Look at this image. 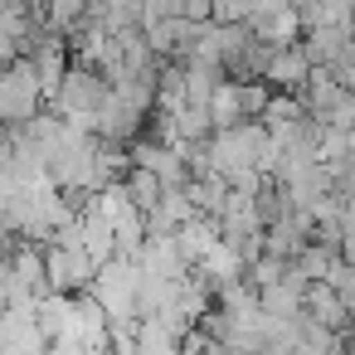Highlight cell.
<instances>
[{
	"mask_svg": "<svg viewBox=\"0 0 355 355\" xmlns=\"http://www.w3.org/2000/svg\"><path fill=\"white\" fill-rule=\"evenodd\" d=\"M268 127L263 122H243L234 132H214L209 137V171L229 175V180H243V175H258V156L268 146Z\"/></svg>",
	"mask_w": 355,
	"mask_h": 355,
	"instance_id": "obj_1",
	"label": "cell"
},
{
	"mask_svg": "<svg viewBox=\"0 0 355 355\" xmlns=\"http://www.w3.org/2000/svg\"><path fill=\"white\" fill-rule=\"evenodd\" d=\"M40 103H44V83L35 73L30 59H15L6 64V78H0V112H6L10 127H30L40 117Z\"/></svg>",
	"mask_w": 355,
	"mask_h": 355,
	"instance_id": "obj_2",
	"label": "cell"
},
{
	"mask_svg": "<svg viewBox=\"0 0 355 355\" xmlns=\"http://www.w3.org/2000/svg\"><path fill=\"white\" fill-rule=\"evenodd\" d=\"M44 272H49V292L69 297L78 287L98 282V263L88 248H64V243H44Z\"/></svg>",
	"mask_w": 355,
	"mask_h": 355,
	"instance_id": "obj_3",
	"label": "cell"
},
{
	"mask_svg": "<svg viewBox=\"0 0 355 355\" xmlns=\"http://www.w3.org/2000/svg\"><path fill=\"white\" fill-rule=\"evenodd\" d=\"M311 54L302 49V44H287V49H272V64H268V73H263V83L268 88H277V93H306V83H311Z\"/></svg>",
	"mask_w": 355,
	"mask_h": 355,
	"instance_id": "obj_4",
	"label": "cell"
},
{
	"mask_svg": "<svg viewBox=\"0 0 355 355\" xmlns=\"http://www.w3.org/2000/svg\"><path fill=\"white\" fill-rule=\"evenodd\" d=\"M306 316H311L316 326L336 331V336H345V331L355 326L350 311H345V302H340V292H336L331 282H311V287H306Z\"/></svg>",
	"mask_w": 355,
	"mask_h": 355,
	"instance_id": "obj_5",
	"label": "cell"
},
{
	"mask_svg": "<svg viewBox=\"0 0 355 355\" xmlns=\"http://www.w3.org/2000/svg\"><path fill=\"white\" fill-rule=\"evenodd\" d=\"M127 195H132V205H137L141 214H156V209H161V200H166V185H161V175H156V171L132 166V171H127Z\"/></svg>",
	"mask_w": 355,
	"mask_h": 355,
	"instance_id": "obj_6",
	"label": "cell"
},
{
	"mask_svg": "<svg viewBox=\"0 0 355 355\" xmlns=\"http://www.w3.org/2000/svg\"><path fill=\"white\" fill-rule=\"evenodd\" d=\"M209 122H214V132H234V127H243V122H248V117H243V98H239V83H234V78L214 93V103H209Z\"/></svg>",
	"mask_w": 355,
	"mask_h": 355,
	"instance_id": "obj_7",
	"label": "cell"
},
{
	"mask_svg": "<svg viewBox=\"0 0 355 355\" xmlns=\"http://www.w3.org/2000/svg\"><path fill=\"white\" fill-rule=\"evenodd\" d=\"M331 287L340 292V302H345V311H350V321H355V263H340L336 277H331Z\"/></svg>",
	"mask_w": 355,
	"mask_h": 355,
	"instance_id": "obj_8",
	"label": "cell"
},
{
	"mask_svg": "<svg viewBox=\"0 0 355 355\" xmlns=\"http://www.w3.org/2000/svg\"><path fill=\"white\" fill-rule=\"evenodd\" d=\"M326 69H331V73H336V83L355 98V49H350V54H340V59H336V64H326Z\"/></svg>",
	"mask_w": 355,
	"mask_h": 355,
	"instance_id": "obj_9",
	"label": "cell"
},
{
	"mask_svg": "<svg viewBox=\"0 0 355 355\" xmlns=\"http://www.w3.org/2000/svg\"><path fill=\"white\" fill-rule=\"evenodd\" d=\"M253 10H263V15H282V10H292V0H253Z\"/></svg>",
	"mask_w": 355,
	"mask_h": 355,
	"instance_id": "obj_10",
	"label": "cell"
}]
</instances>
